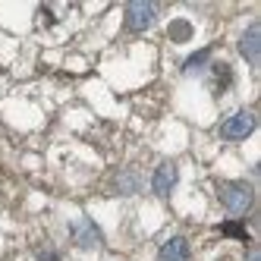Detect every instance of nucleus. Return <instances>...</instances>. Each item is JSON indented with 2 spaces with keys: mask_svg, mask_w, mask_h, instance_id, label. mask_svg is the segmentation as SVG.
Here are the masks:
<instances>
[{
  "mask_svg": "<svg viewBox=\"0 0 261 261\" xmlns=\"http://www.w3.org/2000/svg\"><path fill=\"white\" fill-rule=\"evenodd\" d=\"M230 85H233V69L227 63H214L211 66V91L214 95H223Z\"/></svg>",
  "mask_w": 261,
  "mask_h": 261,
  "instance_id": "8",
  "label": "nucleus"
},
{
  "mask_svg": "<svg viewBox=\"0 0 261 261\" xmlns=\"http://www.w3.org/2000/svg\"><path fill=\"white\" fill-rule=\"evenodd\" d=\"M176 182H179V167L173 161H161L154 167V176H151V189L158 198H167L173 189H176Z\"/></svg>",
  "mask_w": 261,
  "mask_h": 261,
  "instance_id": "4",
  "label": "nucleus"
},
{
  "mask_svg": "<svg viewBox=\"0 0 261 261\" xmlns=\"http://www.w3.org/2000/svg\"><path fill=\"white\" fill-rule=\"evenodd\" d=\"M158 13H161L158 4H142V0H136V4L126 7V29H129V32H145V29H151L154 19H158Z\"/></svg>",
  "mask_w": 261,
  "mask_h": 261,
  "instance_id": "3",
  "label": "nucleus"
},
{
  "mask_svg": "<svg viewBox=\"0 0 261 261\" xmlns=\"http://www.w3.org/2000/svg\"><path fill=\"white\" fill-rule=\"evenodd\" d=\"M192 22L189 19H173L170 25H167V38H170V41H176V44H186V41H189L192 38Z\"/></svg>",
  "mask_w": 261,
  "mask_h": 261,
  "instance_id": "9",
  "label": "nucleus"
},
{
  "mask_svg": "<svg viewBox=\"0 0 261 261\" xmlns=\"http://www.w3.org/2000/svg\"><path fill=\"white\" fill-rule=\"evenodd\" d=\"M72 242H76L79 249H95V246L104 242V236H101L98 223L91 217H79L76 223H72Z\"/></svg>",
  "mask_w": 261,
  "mask_h": 261,
  "instance_id": "5",
  "label": "nucleus"
},
{
  "mask_svg": "<svg viewBox=\"0 0 261 261\" xmlns=\"http://www.w3.org/2000/svg\"><path fill=\"white\" fill-rule=\"evenodd\" d=\"M220 233H223V236H233V239H242V242L249 239V230H246V223H242V220H227V223H220Z\"/></svg>",
  "mask_w": 261,
  "mask_h": 261,
  "instance_id": "11",
  "label": "nucleus"
},
{
  "mask_svg": "<svg viewBox=\"0 0 261 261\" xmlns=\"http://www.w3.org/2000/svg\"><path fill=\"white\" fill-rule=\"evenodd\" d=\"M239 50L249 63H258V50H261V25L258 22H252L246 29V35L239 38Z\"/></svg>",
  "mask_w": 261,
  "mask_h": 261,
  "instance_id": "6",
  "label": "nucleus"
},
{
  "mask_svg": "<svg viewBox=\"0 0 261 261\" xmlns=\"http://www.w3.org/2000/svg\"><path fill=\"white\" fill-rule=\"evenodd\" d=\"M249 261H258V252H249Z\"/></svg>",
  "mask_w": 261,
  "mask_h": 261,
  "instance_id": "14",
  "label": "nucleus"
},
{
  "mask_svg": "<svg viewBox=\"0 0 261 261\" xmlns=\"http://www.w3.org/2000/svg\"><path fill=\"white\" fill-rule=\"evenodd\" d=\"M158 261H189V242H186V236L167 239L158 252Z\"/></svg>",
  "mask_w": 261,
  "mask_h": 261,
  "instance_id": "7",
  "label": "nucleus"
},
{
  "mask_svg": "<svg viewBox=\"0 0 261 261\" xmlns=\"http://www.w3.org/2000/svg\"><path fill=\"white\" fill-rule=\"evenodd\" d=\"M220 139H227V142H242V139H249L255 133V114L252 110H236L233 117H227L220 123Z\"/></svg>",
  "mask_w": 261,
  "mask_h": 261,
  "instance_id": "2",
  "label": "nucleus"
},
{
  "mask_svg": "<svg viewBox=\"0 0 261 261\" xmlns=\"http://www.w3.org/2000/svg\"><path fill=\"white\" fill-rule=\"evenodd\" d=\"M211 60V47H204V50H198V54H192V57L189 60H186L182 63V69L186 72H192V69H198V66H204V63H208Z\"/></svg>",
  "mask_w": 261,
  "mask_h": 261,
  "instance_id": "12",
  "label": "nucleus"
},
{
  "mask_svg": "<svg viewBox=\"0 0 261 261\" xmlns=\"http://www.w3.org/2000/svg\"><path fill=\"white\" fill-rule=\"evenodd\" d=\"M114 189H117L120 195H133V192H139V189H142L139 173H136V170H123V173L117 176V186H114Z\"/></svg>",
  "mask_w": 261,
  "mask_h": 261,
  "instance_id": "10",
  "label": "nucleus"
},
{
  "mask_svg": "<svg viewBox=\"0 0 261 261\" xmlns=\"http://www.w3.org/2000/svg\"><path fill=\"white\" fill-rule=\"evenodd\" d=\"M38 258H41V261H60V255H57V252H50V249L38 252Z\"/></svg>",
  "mask_w": 261,
  "mask_h": 261,
  "instance_id": "13",
  "label": "nucleus"
},
{
  "mask_svg": "<svg viewBox=\"0 0 261 261\" xmlns=\"http://www.w3.org/2000/svg\"><path fill=\"white\" fill-rule=\"evenodd\" d=\"M217 198H220V204L233 217H242V214H249L252 204H255V189H252V182H246V179L220 182L217 186Z\"/></svg>",
  "mask_w": 261,
  "mask_h": 261,
  "instance_id": "1",
  "label": "nucleus"
}]
</instances>
